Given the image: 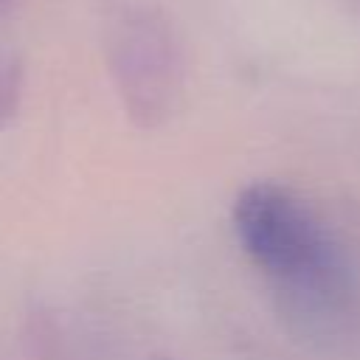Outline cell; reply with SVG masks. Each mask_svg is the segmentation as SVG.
Returning <instances> with one entry per match:
<instances>
[{"label":"cell","mask_w":360,"mask_h":360,"mask_svg":"<svg viewBox=\"0 0 360 360\" xmlns=\"http://www.w3.org/2000/svg\"><path fill=\"white\" fill-rule=\"evenodd\" d=\"M25 65L17 53H0V127H6L22 101Z\"/></svg>","instance_id":"3"},{"label":"cell","mask_w":360,"mask_h":360,"mask_svg":"<svg viewBox=\"0 0 360 360\" xmlns=\"http://www.w3.org/2000/svg\"><path fill=\"white\" fill-rule=\"evenodd\" d=\"M233 233L270 281L287 318L315 338L352 332L357 290L352 270L315 211L278 183L245 186L231 208Z\"/></svg>","instance_id":"1"},{"label":"cell","mask_w":360,"mask_h":360,"mask_svg":"<svg viewBox=\"0 0 360 360\" xmlns=\"http://www.w3.org/2000/svg\"><path fill=\"white\" fill-rule=\"evenodd\" d=\"M6 3H11V0H0V6H6Z\"/></svg>","instance_id":"4"},{"label":"cell","mask_w":360,"mask_h":360,"mask_svg":"<svg viewBox=\"0 0 360 360\" xmlns=\"http://www.w3.org/2000/svg\"><path fill=\"white\" fill-rule=\"evenodd\" d=\"M101 51L127 118L141 129L163 127L186 87L183 45L169 14L149 3L115 6L101 28Z\"/></svg>","instance_id":"2"}]
</instances>
